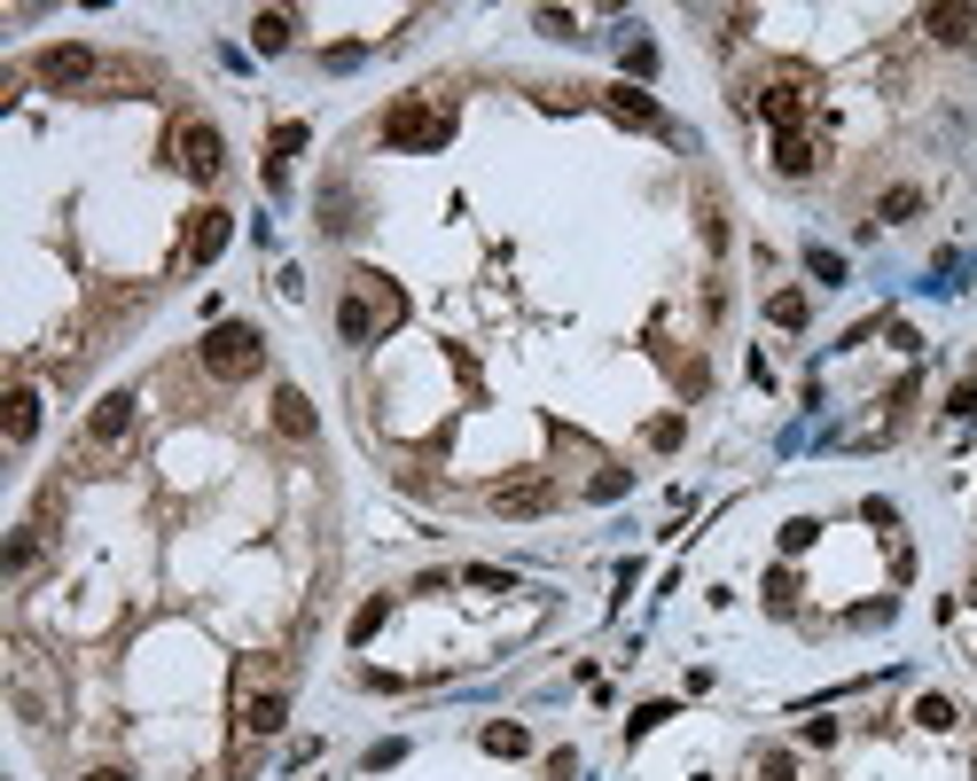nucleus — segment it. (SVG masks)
<instances>
[{
  "label": "nucleus",
  "mask_w": 977,
  "mask_h": 781,
  "mask_svg": "<svg viewBox=\"0 0 977 781\" xmlns=\"http://www.w3.org/2000/svg\"><path fill=\"white\" fill-rule=\"evenodd\" d=\"M196 352H204V376H219V383H250V376L266 368V336L243 328V321H219V328L196 344Z\"/></svg>",
  "instance_id": "obj_1"
},
{
  "label": "nucleus",
  "mask_w": 977,
  "mask_h": 781,
  "mask_svg": "<svg viewBox=\"0 0 977 781\" xmlns=\"http://www.w3.org/2000/svg\"><path fill=\"white\" fill-rule=\"evenodd\" d=\"M384 141L391 149H447L454 141V118L438 110V102H391L384 110Z\"/></svg>",
  "instance_id": "obj_2"
},
{
  "label": "nucleus",
  "mask_w": 977,
  "mask_h": 781,
  "mask_svg": "<svg viewBox=\"0 0 977 781\" xmlns=\"http://www.w3.org/2000/svg\"><path fill=\"white\" fill-rule=\"evenodd\" d=\"M126 430H133V391H103L95 414H86V438H95V446H118Z\"/></svg>",
  "instance_id": "obj_3"
},
{
  "label": "nucleus",
  "mask_w": 977,
  "mask_h": 781,
  "mask_svg": "<svg viewBox=\"0 0 977 781\" xmlns=\"http://www.w3.org/2000/svg\"><path fill=\"white\" fill-rule=\"evenodd\" d=\"M493 508H501V516H548V508H556V485H548V477H516V485L493 492Z\"/></svg>",
  "instance_id": "obj_4"
},
{
  "label": "nucleus",
  "mask_w": 977,
  "mask_h": 781,
  "mask_svg": "<svg viewBox=\"0 0 977 781\" xmlns=\"http://www.w3.org/2000/svg\"><path fill=\"white\" fill-rule=\"evenodd\" d=\"M602 110H610L618 126H665V110L642 95V86H626V78H618V86H602Z\"/></svg>",
  "instance_id": "obj_5"
},
{
  "label": "nucleus",
  "mask_w": 977,
  "mask_h": 781,
  "mask_svg": "<svg viewBox=\"0 0 977 781\" xmlns=\"http://www.w3.org/2000/svg\"><path fill=\"white\" fill-rule=\"evenodd\" d=\"M40 78L55 86V95H63V86H86V78H95V55L63 40V47H47V55H40Z\"/></svg>",
  "instance_id": "obj_6"
},
{
  "label": "nucleus",
  "mask_w": 977,
  "mask_h": 781,
  "mask_svg": "<svg viewBox=\"0 0 977 781\" xmlns=\"http://www.w3.org/2000/svg\"><path fill=\"white\" fill-rule=\"evenodd\" d=\"M181 164L196 172V181H219V164H227L219 133H212V126H189V133H181Z\"/></svg>",
  "instance_id": "obj_7"
},
{
  "label": "nucleus",
  "mask_w": 977,
  "mask_h": 781,
  "mask_svg": "<svg viewBox=\"0 0 977 781\" xmlns=\"http://www.w3.org/2000/svg\"><path fill=\"white\" fill-rule=\"evenodd\" d=\"M227 235H235L227 211H196V227H189V267H212V258L227 250Z\"/></svg>",
  "instance_id": "obj_8"
},
{
  "label": "nucleus",
  "mask_w": 977,
  "mask_h": 781,
  "mask_svg": "<svg viewBox=\"0 0 977 781\" xmlns=\"http://www.w3.org/2000/svg\"><path fill=\"white\" fill-rule=\"evenodd\" d=\"M923 24H931V40H946V47H977V9L938 0V9H923Z\"/></svg>",
  "instance_id": "obj_9"
},
{
  "label": "nucleus",
  "mask_w": 977,
  "mask_h": 781,
  "mask_svg": "<svg viewBox=\"0 0 977 781\" xmlns=\"http://www.w3.org/2000/svg\"><path fill=\"white\" fill-rule=\"evenodd\" d=\"M275 430H282V438H298V446L313 438V399H305L298 383H282V391H275Z\"/></svg>",
  "instance_id": "obj_10"
},
{
  "label": "nucleus",
  "mask_w": 977,
  "mask_h": 781,
  "mask_svg": "<svg viewBox=\"0 0 977 781\" xmlns=\"http://www.w3.org/2000/svg\"><path fill=\"white\" fill-rule=\"evenodd\" d=\"M814 164H822V141L814 133H782L774 141V172H782V181H806Z\"/></svg>",
  "instance_id": "obj_11"
},
{
  "label": "nucleus",
  "mask_w": 977,
  "mask_h": 781,
  "mask_svg": "<svg viewBox=\"0 0 977 781\" xmlns=\"http://www.w3.org/2000/svg\"><path fill=\"white\" fill-rule=\"evenodd\" d=\"M759 110H766L782 133H806V95H797V86H766V95H759Z\"/></svg>",
  "instance_id": "obj_12"
},
{
  "label": "nucleus",
  "mask_w": 977,
  "mask_h": 781,
  "mask_svg": "<svg viewBox=\"0 0 977 781\" xmlns=\"http://www.w3.org/2000/svg\"><path fill=\"white\" fill-rule=\"evenodd\" d=\"M290 32H298V24H290V9H258V17H250V47H258V55H282V47H290Z\"/></svg>",
  "instance_id": "obj_13"
},
{
  "label": "nucleus",
  "mask_w": 977,
  "mask_h": 781,
  "mask_svg": "<svg viewBox=\"0 0 977 781\" xmlns=\"http://www.w3.org/2000/svg\"><path fill=\"white\" fill-rule=\"evenodd\" d=\"M282 719H290V696H282V687H266V696L243 704V727H250V735H275Z\"/></svg>",
  "instance_id": "obj_14"
},
{
  "label": "nucleus",
  "mask_w": 977,
  "mask_h": 781,
  "mask_svg": "<svg viewBox=\"0 0 977 781\" xmlns=\"http://www.w3.org/2000/svg\"><path fill=\"white\" fill-rule=\"evenodd\" d=\"M376 321H384V313H376L361 290H352V297L336 305V328H344V344H368V336H376Z\"/></svg>",
  "instance_id": "obj_15"
},
{
  "label": "nucleus",
  "mask_w": 977,
  "mask_h": 781,
  "mask_svg": "<svg viewBox=\"0 0 977 781\" xmlns=\"http://www.w3.org/2000/svg\"><path fill=\"white\" fill-rule=\"evenodd\" d=\"M32 430H40V391H32V383H17V391H9V438H17V446H32Z\"/></svg>",
  "instance_id": "obj_16"
},
{
  "label": "nucleus",
  "mask_w": 977,
  "mask_h": 781,
  "mask_svg": "<svg viewBox=\"0 0 977 781\" xmlns=\"http://www.w3.org/2000/svg\"><path fill=\"white\" fill-rule=\"evenodd\" d=\"M766 321L774 328H806V290H774L766 297Z\"/></svg>",
  "instance_id": "obj_17"
},
{
  "label": "nucleus",
  "mask_w": 977,
  "mask_h": 781,
  "mask_svg": "<svg viewBox=\"0 0 977 781\" xmlns=\"http://www.w3.org/2000/svg\"><path fill=\"white\" fill-rule=\"evenodd\" d=\"M485 750H493V758H524V750H532V735H524V727H508V719H493V727H485Z\"/></svg>",
  "instance_id": "obj_18"
},
{
  "label": "nucleus",
  "mask_w": 977,
  "mask_h": 781,
  "mask_svg": "<svg viewBox=\"0 0 977 781\" xmlns=\"http://www.w3.org/2000/svg\"><path fill=\"white\" fill-rule=\"evenodd\" d=\"M391 618V601L376 594V601H361V610H352V641H376V626Z\"/></svg>",
  "instance_id": "obj_19"
},
{
  "label": "nucleus",
  "mask_w": 977,
  "mask_h": 781,
  "mask_svg": "<svg viewBox=\"0 0 977 781\" xmlns=\"http://www.w3.org/2000/svg\"><path fill=\"white\" fill-rule=\"evenodd\" d=\"M915 727L946 735V727H954V704H946V696H923V704H915Z\"/></svg>",
  "instance_id": "obj_20"
},
{
  "label": "nucleus",
  "mask_w": 977,
  "mask_h": 781,
  "mask_svg": "<svg viewBox=\"0 0 977 781\" xmlns=\"http://www.w3.org/2000/svg\"><path fill=\"white\" fill-rule=\"evenodd\" d=\"M665 719H673V704H642V712H634V719H626V735H634V742H642V735H649V727H665Z\"/></svg>",
  "instance_id": "obj_21"
},
{
  "label": "nucleus",
  "mask_w": 977,
  "mask_h": 781,
  "mask_svg": "<svg viewBox=\"0 0 977 781\" xmlns=\"http://www.w3.org/2000/svg\"><path fill=\"white\" fill-rule=\"evenodd\" d=\"M915 211H923L915 188H892V196H883V219H915Z\"/></svg>",
  "instance_id": "obj_22"
},
{
  "label": "nucleus",
  "mask_w": 977,
  "mask_h": 781,
  "mask_svg": "<svg viewBox=\"0 0 977 781\" xmlns=\"http://www.w3.org/2000/svg\"><path fill=\"white\" fill-rule=\"evenodd\" d=\"M298 149H305V126H298V118H290V126H275V164H282V156H298Z\"/></svg>",
  "instance_id": "obj_23"
},
{
  "label": "nucleus",
  "mask_w": 977,
  "mask_h": 781,
  "mask_svg": "<svg viewBox=\"0 0 977 781\" xmlns=\"http://www.w3.org/2000/svg\"><path fill=\"white\" fill-rule=\"evenodd\" d=\"M814 547V524H806V516H797V524H782V555H806Z\"/></svg>",
  "instance_id": "obj_24"
},
{
  "label": "nucleus",
  "mask_w": 977,
  "mask_h": 781,
  "mask_svg": "<svg viewBox=\"0 0 977 781\" xmlns=\"http://www.w3.org/2000/svg\"><path fill=\"white\" fill-rule=\"evenodd\" d=\"M806 267H814L822 282H845V258H837V250H806Z\"/></svg>",
  "instance_id": "obj_25"
},
{
  "label": "nucleus",
  "mask_w": 977,
  "mask_h": 781,
  "mask_svg": "<svg viewBox=\"0 0 977 781\" xmlns=\"http://www.w3.org/2000/svg\"><path fill=\"white\" fill-rule=\"evenodd\" d=\"M626 70H634V78H649V70H657V47H649V40H634V47H626Z\"/></svg>",
  "instance_id": "obj_26"
},
{
  "label": "nucleus",
  "mask_w": 977,
  "mask_h": 781,
  "mask_svg": "<svg viewBox=\"0 0 977 781\" xmlns=\"http://www.w3.org/2000/svg\"><path fill=\"white\" fill-rule=\"evenodd\" d=\"M649 446H680V414H657L649 422Z\"/></svg>",
  "instance_id": "obj_27"
},
{
  "label": "nucleus",
  "mask_w": 977,
  "mask_h": 781,
  "mask_svg": "<svg viewBox=\"0 0 977 781\" xmlns=\"http://www.w3.org/2000/svg\"><path fill=\"white\" fill-rule=\"evenodd\" d=\"M759 781H797V766H790V750H774V758L759 766Z\"/></svg>",
  "instance_id": "obj_28"
},
{
  "label": "nucleus",
  "mask_w": 977,
  "mask_h": 781,
  "mask_svg": "<svg viewBox=\"0 0 977 781\" xmlns=\"http://www.w3.org/2000/svg\"><path fill=\"white\" fill-rule=\"evenodd\" d=\"M86 781H133L126 766H95V773H86Z\"/></svg>",
  "instance_id": "obj_29"
}]
</instances>
